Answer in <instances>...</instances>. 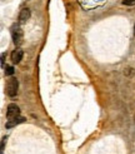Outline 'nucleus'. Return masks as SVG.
Instances as JSON below:
<instances>
[{
	"label": "nucleus",
	"mask_w": 135,
	"mask_h": 154,
	"mask_svg": "<svg viewBox=\"0 0 135 154\" xmlns=\"http://www.w3.org/2000/svg\"><path fill=\"white\" fill-rule=\"evenodd\" d=\"M5 140H6V138H5V137H4V138H3V140H1V152H0V153H4V148H5Z\"/></svg>",
	"instance_id": "nucleus-9"
},
{
	"label": "nucleus",
	"mask_w": 135,
	"mask_h": 154,
	"mask_svg": "<svg viewBox=\"0 0 135 154\" xmlns=\"http://www.w3.org/2000/svg\"><path fill=\"white\" fill-rule=\"evenodd\" d=\"M123 4L124 5H128V6H133V5H135V0H123Z\"/></svg>",
	"instance_id": "nucleus-8"
},
{
	"label": "nucleus",
	"mask_w": 135,
	"mask_h": 154,
	"mask_svg": "<svg viewBox=\"0 0 135 154\" xmlns=\"http://www.w3.org/2000/svg\"><path fill=\"white\" fill-rule=\"evenodd\" d=\"M30 18V10L28 8H24V9L20 10V14H19V22L20 23H25L26 20H29Z\"/></svg>",
	"instance_id": "nucleus-6"
},
{
	"label": "nucleus",
	"mask_w": 135,
	"mask_h": 154,
	"mask_svg": "<svg viewBox=\"0 0 135 154\" xmlns=\"http://www.w3.org/2000/svg\"><path fill=\"white\" fill-rule=\"evenodd\" d=\"M18 89H19V82L16 78H10L8 80V84H6V94L9 97H15L18 94Z\"/></svg>",
	"instance_id": "nucleus-2"
},
{
	"label": "nucleus",
	"mask_w": 135,
	"mask_h": 154,
	"mask_svg": "<svg viewBox=\"0 0 135 154\" xmlns=\"http://www.w3.org/2000/svg\"><path fill=\"white\" fill-rule=\"evenodd\" d=\"M20 115V109L16 104H9L8 105V110H6V118L9 119H15Z\"/></svg>",
	"instance_id": "nucleus-3"
},
{
	"label": "nucleus",
	"mask_w": 135,
	"mask_h": 154,
	"mask_svg": "<svg viewBox=\"0 0 135 154\" xmlns=\"http://www.w3.org/2000/svg\"><path fill=\"white\" fill-rule=\"evenodd\" d=\"M14 74V68L13 66H6L5 68V75H13Z\"/></svg>",
	"instance_id": "nucleus-7"
},
{
	"label": "nucleus",
	"mask_w": 135,
	"mask_h": 154,
	"mask_svg": "<svg viewBox=\"0 0 135 154\" xmlns=\"http://www.w3.org/2000/svg\"><path fill=\"white\" fill-rule=\"evenodd\" d=\"M11 38L16 47H20V45L23 44V40H24L23 30H22V28L19 25H16V24H14L11 28Z\"/></svg>",
	"instance_id": "nucleus-1"
},
{
	"label": "nucleus",
	"mask_w": 135,
	"mask_h": 154,
	"mask_svg": "<svg viewBox=\"0 0 135 154\" xmlns=\"http://www.w3.org/2000/svg\"><path fill=\"white\" fill-rule=\"evenodd\" d=\"M4 60H5V54H1V66H4Z\"/></svg>",
	"instance_id": "nucleus-10"
},
{
	"label": "nucleus",
	"mask_w": 135,
	"mask_h": 154,
	"mask_svg": "<svg viewBox=\"0 0 135 154\" xmlns=\"http://www.w3.org/2000/svg\"><path fill=\"white\" fill-rule=\"evenodd\" d=\"M25 122V118L24 116H18V118H15V119H9L6 122V124H5V127L8 128V129H10V128H13V127H15V125H18V124H22V123H24Z\"/></svg>",
	"instance_id": "nucleus-5"
},
{
	"label": "nucleus",
	"mask_w": 135,
	"mask_h": 154,
	"mask_svg": "<svg viewBox=\"0 0 135 154\" xmlns=\"http://www.w3.org/2000/svg\"><path fill=\"white\" fill-rule=\"evenodd\" d=\"M23 59V50L22 49H15V50H13L11 53V61L14 64H19L20 61Z\"/></svg>",
	"instance_id": "nucleus-4"
}]
</instances>
